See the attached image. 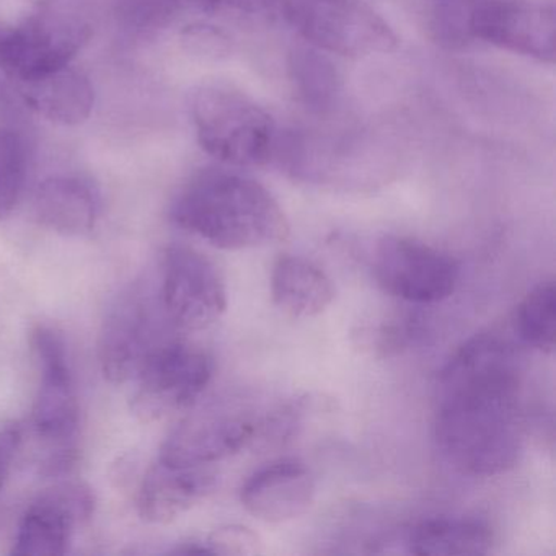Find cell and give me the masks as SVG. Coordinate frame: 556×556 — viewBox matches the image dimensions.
Returning a JSON list of instances; mask_svg holds the SVG:
<instances>
[{"mask_svg": "<svg viewBox=\"0 0 556 556\" xmlns=\"http://www.w3.org/2000/svg\"><path fill=\"white\" fill-rule=\"evenodd\" d=\"M522 366L516 348L493 333L468 340L439 377L435 441L462 473L494 477L523 452Z\"/></svg>", "mask_w": 556, "mask_h": 556, "instance_id": "1", "label": "cell"}, {"mask_svg": "<svg viewBox=\"0 0 556 556\" xmlns=\"http://www.w3.org/2000/svg\"><path fill=\"white\" fill-rule=\"evenodd\" d=\"M170 214L181 229L223 250L258 249L289 237L285 211L260 181L217 168L194 175Z\"/></svg>", "mask_w": 556, "mask_h": 556, "instance_id": "2", "label": "cell"}, {"mask_svg": "<svg viewBox=\"0 0 556 556\" xmlns=\"http://www.w3.org/2000/svg\"><path fill=\"white\" fill-rule=\"evenodd\" d=\"M38 369V389L31 406L30 428L43 445L40 465L50 477L70 473L77 462L80 405L66 340L48 325L31 333Z\"/></svg>", "mask_w": 556, "mask_h": 556, "instance_id": "3", "label": "cell"}, {"mask_svg": "<svg viewBox=\"0 0 556 556\" xmlns=\"http://www.w3.org/2000/svg\"><path fill=\"white\" fill-rule=\"evenodd\" d=\"M190 113L198 142L216 161L258 167L275 155V122L247 93L224 84H206L191 96Z\"/></svg>", "mask_w": 556, "mask_h": 556, "instance_id": "4", "label": "cell"}, {"mask_svg": "<svg viewBox=\"0 0 556 556\" xmlns=\"http://www.w3.org/2000/svg\"><path fill=\"white\" fill-rule=\"evenodd\" d=\"M164 321L168 318L152 282L135 281L122 289L100 325L97 348L103 377L112 383L135 380L152 353L168 341Z\"/></svg>", "mask_w": 556, "mask_h": 556, "instance_id": "5", "label": "cell"}, {"mask_svg": "<svg viewBox=\"0 0 556 556\" xmlns=\"http://www.w3.org/2000/svg\"><path fill=\"white\" fill-rule=\"evenodd\" d=\"M289 24L318 50L366 58L395 50L390 25L361 0H278Z\"/></svg>", "mask_w": 556, "mask_h": 556, "instance_id": "6", "label": "cell"}, {"mask_svg": "<svg viewBox=\"0 0 556 556\" xmlns=\"http://www.w3.org/2000/svg\"><path fill=\"white\" fill-rule=\"evenodd\" d=\"M211 377L213 361L203 350L184 341H165L132 380V413L142 422H152L191 408L210 386Z\"/></svg>", "mask_w": 556, "mask_h": 556, "instance_id": "7", "label": "cell"}, {"mask_svg": "<svg viewBox=\"0 0 556 556\" xmlns=\"http://www.w3.org/2000/svg\"><path fill=\"white\" fill-rule=\"evenodd\" d=\"M89 38V25L73 15H34L0 34V71L17 86L34 83L71 66Z\"/></svg>", "mask_w": 556, "mask_h": 556, "instance_id": "8", "label": "cell"}, {"mask_svg": "<svg viewBox=\"0 0 556 556\" xmlns=\"http://www.w3.org/2000/svg\"><path fill=\"white\" fill-rule=\"evenodd\" d=\"M157 289L168 321L181 330H206L227 308L219 268L190 247L174 245L165 252Z\"/></svg>", "mask_w": 556, "mask_h": 556, "instance_id": "9", "label": "cell"}, {"mask_svg": "<svg viewBox=\"0 0 556 556\" xmlns=\"http://www.w3.org/2000/svg\"><path fill=\"white\" fill-rule=\"evenodd\" d=\"M374 276L393 298L435 304L454 294L460 268L451 255L418 240L386 237L374 252Z\"/></svg>", "mask_w": 556, "mask_h": 556, "instance_id": "10", "label": "cell"}, {"mask_svg": "<svg viewBox=\"0 0 556 556\" xmlns=\"http://www.w3.org/2000/svg\"><path fill=\"white\" fill-rule=\"evenodd\" d=\"M262 422L226 406H203L181 419L162 444L159 460L174 467H207L256 441Z\"/></svg>", "mask_w": 556, "mask_h": 556, "instance_id": "11", "label": "cell"}, {"mask_svg": "<svg viewBox=\"0 0 556 556\" xmlns=\"http://www.w3.org/2000/svg\"><path fill=\"white\" fill-rule=\"evenodd\" d=\"M468 35L501 50L553 64L556 56L555 11L519 0H484L468 14Z\"/></svg>", "mask_w": 556, "mask_h": 556, "instance_id": "12", "label": "cell"}, {"mask_svg": "<svg viewBox=\"0 0 556 556\" xmlns=\"http://www.w3.org/2000/svg\"><path fill=\"white\" fill-rule=\"evenodd\" d=\"M96 497L83 483H58L25 509L12 553L18 556L66 555L77 529L92 517Z\"/></svg>", "mask_w": 556, "mask_h": 556, "instance_id": "13", "label": "cell"}, {"mask_svg": "<svg viewBox=\"0 0 556 556\" xmlns=\"http://www.w3.org/2000/svg\"><path fill=\"white\" fill-rule=\"evenodd\" d=\"M315 480L307 465L281 458L252 475L240 491L243 507L263 522L282 523L311 509Z\"/></svg>", "mask_w": 556, "mask_h": 556, "instance_id": "14", "label": "cell"}, {"mask_svg": "<svg viewBox=\"0 0 556 556\" xmlns=\"http://www.w3.org/2000/svg\"><path fill=\"white\" fill-rule=\"evenodd\" d=\"M216 483V473L207 467H174L157 460L139 486V516L151 523L174 522L210 496Z\"/></svg>", "mask_w": 556, "mask_h": 556, "instance_id": "15", "label": "cell"}, {"mask_svg": "<svg viewBox=\"0 0 556 556\" xmlns=\"http://www.w3.org/2000/svg\"><path fill=\"white\" fill-rule=\"evenodd\" d=\"M31 210L45 229L64 237H84L99 223L100 198L86 178L54 175L35 188Z\"/></svg>", "mask_w": 556, "mask_h": 556, "instance_id": "16", "label": "cell"}, {"mask_svg": "<svg viewBox=\"0 0 556 556\" xmlns=\"http://www.w3.org/2000/svg\"><path fill=\"white\" fill-rule=\"evenodd\" d=\"M25 103L40 118L60 126H79L90 118L96 90L83 71L71 66L18 86Z\"/></svg>", "mask_w": 556, "mask_h": 556, "instance_id": "17", "label": "cell"}, {"mask_svg": "<svg viewBox=\"0 0 556 556\" xmlns=\"http://www.w3.org/2000/svg\"><path fill=\"white\" fill-rule=\"evenodd\" d=\"M271 298L285 314L312 318L330 307L334 288L324 269L311 260L285 255L273 268Z\"/></svg>", "mask_w": 556, "mask_h": 556, "instance_id": "18", "label": "cell"}, {"mask_svg": "<svg viewBox=\"0 0 556 556\" xmlns=\"http://www.w3.org/2000/svg\"><path fill=\"white\" fill-rule=\"evenodd\" d=\"M493 542L490 527L470 517L422 520L406 536L408 552L422 556L486 555Z\"/></svg>", "mask_w": 556, "mask_h": 556, "instance_id": "19", "label": "cell"}, {"mask_svg": "<svg viewBox=\"0 0 556 556\" xmlns=\"http://www.w3.org/2000/svg\"><path fill=\"white\" fill-rule=\"evenodd\" d=\"M514 328L520 340L542 353L555 350L556 288L553 281H543L517 305Z\"/></svg>", "mask_w": 556, "mask_h": 556, "instance_id": "20", "label": "cell"}, {"mask_svg": "<svg viewBox=\"0 0 556 556\" xmlns=\"http://www.w3.org/2000/svg\"><path fill=\"white\" fill-rule=\"evenodd\" d=\"M292 80L299 96L312 109L325 110L338 93V74L333 64L317 51L298 50L291 58Z\"/></svg>", "mask_w": 556, "mask_h": 556, "instance_id": "21", "label": "cell"}, {"mask_svg": "<svg viewBox=\"0 0 556 556\" xmlns=\"http://www.w3.org/2000/svg\"><path fill=\"white\" fill-rule=\"evenodd\" d=\"M27 177L28 148L24 136L0 126V223L17 207Z\"/></svg>", "mask_w": 556, "mask_h": 556, "instance_id": "22", "label": "cell"}, {"mask_svg": "<svg viewBox=\"0 0 556 556\" xmlns=\"http://www.w3.org/2000/svg\"><path fill=\"white\" fill-rule=\"evenodd\" d=\"M260 552L262 540L243 526L220 527L203 539L185 540L170 549L177 555H255Z\"/></svg>", "mask_w": 556, "mask_h": 556, "instance_id": "23", "label": "cell"}, {"mask_svg": "<svg viewBox=\"0 0 556 556\" xmlns=\"http://www.w3.org/2000/svg\"><path fill=\"white\" fill-rule=\"evenodd\" d=\"M193 0H119L118 17L135 34L162 30Z\"/></svg>", "mask_w": 556, "mask_h": 556, "instance_id": "24", "label": "cell"}, {"mask_svg": "<svg viewBox=\"0 0 556 556\" xmlns=\"http://www.w3.org/2000/svg\"><path fill=\"white\" fill-rule=\"evenodd\" d=\"M22 444H24V426L14 419H0V491L8 483Z\"/></svg>", "mask_w": 556, "mask_h": 556, "instance_id": "25", "label": "cell"}, {"mask_svg": "<svg viewBox=\"0 0 556 556\" xmlns=\"http://www.w3.org/2000/svg\"><path fill=\"white\" fill-rule=\"evenodd\" d=\"M193 5L206 12H232L256 17L271 12L278 5V0H193Z\"/></svg>", "mask_w": 556, "mask_h": 556, "instance_id": "26", "label": "cell"}, {"mask_svg": "<svg viewBox=\"0 0 556 556\" xmlns=\"http://www.w3.org/2000/svg\"><path fill=\"white\" fill-rule=\"evenodd\" d=\"M444 2H460V0H444Z\"/></svg>", "mask_w": 556, "mask_h": 556, "instance_id": "27", "label": "cell"}]
</instances>
